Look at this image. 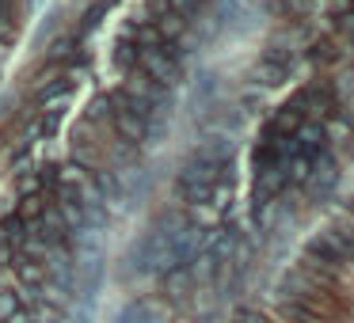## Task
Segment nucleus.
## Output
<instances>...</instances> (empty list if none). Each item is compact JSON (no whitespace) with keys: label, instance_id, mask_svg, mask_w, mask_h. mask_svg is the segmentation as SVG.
Returning <instances> with one entry per match:
<instances>
[{"label":"nucleus","instance_id":"obj_1","mask_svg":"<svg viewBox=\"0 0 354 323\" xmlns=\"http://www.w3.org/2000/svg\"><path fill=\"white\" fill-rule=\"evenodd\" d=\"M244 236L248 232L240 228L236 221H221V224H214L209 228V239H206V247H202V255H198V262H194V274H198V285L202 289H214L217 282L225 277V270L232 266V259L240 255V247H244Z\"/></svg>","mask_w":354,"mask_h":323},{"label":"nucleus","instance_id":"obj_2","mask_svg":"<svg viewBox=\"0 0 354 323\" xmlns=\"http://www.w3.org/2000/svg\"><path fill=\"white\" fill-rule=\"evenodd\" d=\"M217 190H221V168L187 153V160L179 164L176 175H171V194H176V202L183 209H194V213H198V209H206L217 202Z\"/></svg>","mask_w":354,"mask_h":323},{"label":"nucleus","instance_id":"obj_3","mask_svg":"<svg viewBox=\"0 0 354 323\" xmlns=\"http://www.w3.org/2000/svg\"><path fill=\"white\" fill-rule=\"evenodd\" d=\"M339 186H343V164H339L335 148H331V153H324L320 160L313 164V175H308L301 198H305V206L324 209V206H331V202H335Z\"/></svg>","mask_w":354,"mask_h":323},{"label":"nucleus","instance_id":"obj_4","mask_svg":"<svg viewBox=\"0 0 354 323\" xmlns=\"http://www.w3.org/2000/svg\"><path fill=\"white\" fill-rule=\"evenodd\" d=\"M171 315L176 312H171L156 293H133V297H126L122 304L115 308L111 323H171Z\"/></svg>","mask_w":354,"mask_h":323},{"label":"nucleus","instance_id":"obj_5","mask_svg":"<svg viewBox=\"0 0 354 323\" xmlns=\"http://www.w3.org/2000/svg\"><path fill=\"white\" fill-rule=\"evenodd\" d=\"M221 103V77L214 69H198L187 80V115L194 118V126Z\"/></svg>","mask_w":354,"mask_h":323},{"label":"nucleus","instance_id":"obj_6","mask_svg":"<svg viewBox=\"0 0 354 323\" xmlns=\"http://www.w3.org/2000/svg\"><path fill=\"white\" fill-rule=\"evenodd\" d=\"M145 77H153L156 84L171 88V92H179V88H187V65H179L176 57L168 54V50H141V65H138Z\"/></svg>","mask_w":354,"mask_h":323},{"label":"nucleus","instance_id":"obj_7","mask_svg":"<svg viewBox=\"0 0 354 323\" xmlns=\"http://www.w3.org/2000/svg\"><path fill=\"white\" fill-rule=\"evenodd\" d=\"M301 259H313V262H320V266H331V270H351L354 262L346 259L343 255V247L335 244V239H331V232L324 228H316V232H308L305 236V244H301Z\"/></svg>","mask_w":354,"mask_h":323},{"label":"nucleus","instance_id":"obj_8","mask_svg":"<svg viewBox=\"0 0 354 323\" xmlns=\"http://www.w3.org/2000/svg\"><path fill=\"white\" fill-rule=\"evenodd\" d=\"M236 153H240V137H229V133H217V130H198V141L191 145V156H198L206 164H217V168L232 164Z\"/></svg>","mask_w":354,"mask_h":323},{"label":"nucleus","instance_id":"obj_9","mask_svg":"<svg viewBox=\"0 0 354 323\" xmlns=\"http://www.w3.org/2000/svg\"><path fill=\"white\" fill-rule=\"evenodd\" d=\"M77 84H80V80L73 77V72H57V77H50V80H39V84H35V92H31V107H27V110H31V115H39V110L62 107V103L73 99Z\"/></svg>","mask_w":354,"mask_h":323},{"label":"nucleus","instance_id":"obj_10","mask_svg":"<svg viewBox=\"0 0 354 323\" xmlns=\"http://www.w3.org/2000/svg\"><path fill=\"white\" fill-rule=\"evenodd\" d=\"M84 50V39H80V31L77 27H65V31H57L54 39L46 42V54H42V65L46 69H57V72H65L69 69V61Z\"/></svg>","mask_w":354,"mask_h":323},{"label":"nucleus","instance_id":"obj_11","mask_svg":"<svg viewBox=\"0 0 354 323\" xmlns=\"http://www.w3.org/2000/svg\"><path fill=\"white\" fill-rule=\"evenodd\" d=\"M248 80H252L255 88H263V92H274V88H286V84H290L293 72L282 69V65H270V61H263V57H255V65H252V72H248Z\"/></svg>","mask_w":354,"mask_h":323},{"label":"nucleus","instance_id":"obj_12","mask_svg":"<svg viewBox=\"0 0 354 323\" xmlns=\"http://www.w3.org/2000/svg\"><path fill=\"white\" fill-rule=\"evenodd\" d=\"M111 65H115L122 77H130V72L141 65V46L130 42V39H115V46H111Z\"/></svg>","mask_w":354,"mask_h":323},{"label":"nucleus","instance_id":"obj_13","mask_svg":"<svg viewBox=\"0 0 354 323\" xmlns=\"http://www.w3.org/2000/svg\"><path fill=\"white\" fill-rule=\"evenodd\" d=\"M225 323H274V315H270V308L259 304V300H240V304L229 308Z\"/></svg>","mask_w":354,"mask_h":323},{"label":"nucleus","instance_id":"obj_14","mask_svg":"<svg viewBox=\"0 0 354 323\" xmlns=\"http://www.w3.org/2000/svg\"><path fill=\"white\" fill-rule=\"evenodd\" d=\"M301 57H305L308 65H320V69H328V65L343 61V50H339L331 39H316L308 50H301Z\"/></svg>","mask_w":354,"mask_h":323},{"label":"nucleus","instance_id":"obj_15","mask_svg":"<svg viewBox=\"0 0 354 323\" xmlns=\"http://www.w3.org/2000/svg\"><path fill=\"white\" fill-rule=\"evenodd\" d=\"M236 107L244 110L248 118H267L270 110H267V92L263 88H255V84H248L244 92L236 95Z\"/></svg>","mask_w":354,"mask_h":323},{"label":"nucleus","instance_id":"obj_16","mask_svg":"<svg viewBox=\"0 0 354 323\" xmlns=\"http://www.w3.org/2000/svg\"><path fill=\"white\" fill-rule=\"evenodd\" d=\"M27 236V217L19 213V209H8V213H0V239L4 244H24Z\"/></svg>","mask_w":354,"mask_h":323},{"label":"nucleus","instance_id":"obj_17","mask_svg":"<svg viewBox=\"0 0 354 323\" xmlns=\"http://www.w3.org/2000/svg\"><path fill=\"white\" fill-rule=\"evenodd\" d=\"M27 198H50L46 186H42V179H39V168L16 175V202H27Z\"/></svg>","mask_w":354,"mask_h":323},{"label":"nucleus","instance_id":"obj_18","mask_svg":"<svg viewBox=\"0 0 354 323\" xmlns=\"http://www.w3.org/2000/svg\"><path fill=\"white\" fill-rule=\"evenodd\" d=\"M19 308H24V300H19V293H16V282L0 285V323L8 320V315H16Z\"/></svg>","mask_w":354,"mask_h":323},{"label":"nucleus","instance_id":"obj_19","mask_svg":"<svg viewBox=\"0 0 354 323\" xmlns=\"http://www.w3.org/2000/svg\"><path fill=\"white\" fill-rule=\"evenodd\" d=\"M16 39H19V23H16V16H12L4 4H0V50L4 46H16Z\"/></svg>","mask_w":354,"mask_h":323},{"label":"nucleus","instance_id":"obj_20","mask_svg":"<svg viewBox=\"0 0 354 323\" xmlns=\"http://www.w3.org/2000/svg\"><path fill=\"white\" fill-rule=\"evenodd\" d=\"M4 323H39V320H35V308H19V312L8 315Z\"/></svg>","mask_w":354,"mask_h":323},{"label":"nucleus","instance_id":"obj_21","mask_svg":"<svg viewBox=\"0 0 354 323\" xmlns=\"http://www.w3.org/2000/svg\"><path fill=\"white\" fill-rule=\"evenodd\" d=\"M286 8H290V12H297V16H301V12H308V8H313V0H286Z\"/></svg>","mask_w":354,"mask_h":323},{"label":"nucleus","instance_id":"obj_22","mask_svg":"<svg viewBox=\"0 0 354 323\" xmlns=\"http://www.w3.org/2000/svg\"><path fill=\"white\" fill-rule=\"evenodd\" d=\"M62 323H65V320H62Z\"/></svg>","mask_w":354,"mask_h":323}]
</instances>
